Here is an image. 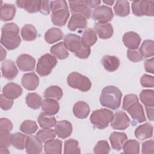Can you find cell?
<instances>
[{
	"instance_id": "cell-9",
	"label": "cell",
	"mask_w": 154,
	"mask_h": 154,
	"mask_svg": "<svg viewBox=\"0 0 154 154\" xmlns=\"http://www.w3.org/2000/svg\"><path fill=\"white\" fill-rule=\"evenodd\" d=\"M132 13L137 16H153L154 14V2L149 0L134 1L132 2Z\"/></svg>"
},
{
	"instance_id": "cell-25",
	"label": "cell",
	"mask_w": 154,
	"mask_h": 154,
	"mask_svg": "<svg viewBox=\"0 0 154 154\" xmlns=\"http://www.w3.org/2000/svg\"><path fill=\"white\" fill-rule=\"evenodd\" d=\"M16 4L19 8H24L27 12L34 13L40 11L41 1L18 0L16 1Z\"/></svg>"
},
{
	"instance_id": "cell-2",
	"label": "cell",
	"mask_w": 154,
	"mask_h": 154,
	"mask_svg": "<svg viewBox=\"0 0 154 154\" xmlns=\"http://www.w3.org/2000/svg\"><path fill=\"white\" fill-rule=\"evenodd\" d=\"M64 43L67 49L81 59L87 58L90 54V46L82 40V37L74 34H67L64 38Z\"/></svg>"
},
{
	"instance_id": "cell-26",
	"label": "cell",
	"mask_w": 154,
	"mask_h": 154,
	"mask_svg": "<svg viewBox=\"0 0 154 154\" xmlns=\"http://www.w3.org/2000/svg\"><path fill=\"white\" fill-rule=\"evenodd\" d=\"M42 111L49 115L54 116L56 114L60 109V105L57 100L52 99H45L42 100Z\"/></svg>"
},
{
	"instance_id": "cell-15",
	"label": "cell",
	"mask_w": 154,
	"mask_h": 154,
	"mask_svg": "<svg viewBox=\"0 0 154 154\" xmlns=\"http://www.w3.org/2000/svg\"><path fill=\"white\" fill-rule=\"evenodd\" d=\"M2 75L8 80L15 78L18 73V70L14 61L11 60H5L1 63Z\"/></svg>"
},
{
	"instance_id": "cell-31",
	"label": "cell",
	"mask_w": 154,
	"mask_h": 154,
	"mask_svg": "<svg viewBox=\"0 0 154 154\" xmlns=\"http://www.w3.org/2000/svg\"><path fill=\"white\" fill-rule=\"evenodd\" d=\"M63 37V33L62 31L55 27L51 28L49 29L45 34V41L49 44L54 43L60 40Z\"/></svg>"
},
{
	"instance_id": "cell-39",
	"label": "cell",
	"mask_w": 154,
	"mask_h": 154,
	"mask_svg": "<svg viewBox=\"0 0 154 154\" xmlns=\"http://www.w3.org/2000/svg\"><path fill=\"white\" fill-rule=\"evenodd\" d=\"M26 103L27 105L34 109L40 108L42 104V97L36 93H29L26 96Z\"/></svg>"
},
{
	"instance_id": "cell-30",
	"label": "cell",
	"mask_w": 154,
	"mask_h": 154,
	"mask_svg": "<svg viewBox=\"0 0 154 154\" xmlns=\"http://www.w3.org/2000/svg\"><path fill=\"white\" fill-rule=\"evenodd\" d=\"M44 150L46 153H61L62 141L58 139H52L45 143Z\"/></svg>"
},
{
	"instance_id": "cell-38",
	"label": "cell",
	"mask_w": 154,
	"mask_h": 154,
	"mask_svg": "<svg viewBox=\"0 0 154 154\" xmlns=\"http://www.w3.org/2000/svg\"><path fill=\"white\" fill-rule=\"evenodd\" d=\"M140 99L145 107H153L154 93L153 90H143L140 94Z\"/></svg>"
},
{
	"instance_id": "cell-10",
	"label": "cell",
	"mask_w": 154,
	"mask_h": 154,
	"mask_svg": "<svg viewBox=\"0 0 154 154\" xmlns=\"http://www.w3.org/2000/svg\"><path fill=\"white\" fill-rule=\"evenodd\" d=\"M93 19L98 23H107L111 21L113 17V12L111 7L100 5L95 8L91 14Z\"/></svg>"
},
{
	"instance_id": "cell-22",
	"label": "cell",
	"mask_w": 154,
	"mask_h": 154,
	"mask_svg": "<svg viewBox=\"0 0 154 154\" xmlns=\"http://www.w3.org/2000/svg\"><path fill=\"white\" fill-rule=\"evenodd\" d=\"M127 139L126 134L120 132H113L109 137L112 148L116 150H120L122 149L123 144Z\"/></svg>"
},
{
	"instance_id": "cell-42",
	"label": "cell",
	"mask_w": 154,
	"mask_h": 154,
	"mask_svg": "<svg viewBox=\"0 0 154 154\" xmlns=\"http://www.w3.org/2000/svg\"><path fill=\"white\" fill-rule=\"evenodd\" d=\"M26 138L27 137L25 135L20 132H16L13 134L11 144L19 150H23L25 147Z\"/></svg>"
},
{
	"instance_id": "cell-18",
	"label": "cell",
	"mask_w": 154,
	"mask_h": 154,
	"mask_svg": "<svg viewBox=\"0 0 154 154\" xmlns=\"http://www.w3.org/2000/svg\"><path fill=\"white\" fill-rule=\"evenodd\" d=\"M22 87L14 82H9L5 85L2 88L3 95L11 100L19 97L22 93Z\"/></svg>"
},
{
	"instance_id": "cell-50",
	"label": "cell",
	"mask_w": 154,
	"mask_h": 154,
	"mask_svg": "<svg viewBox=\"0 0 154 154\" xmlns=\"http://www.w3.org/2000/svg\"><path fill=\"white\" fill-rule=\"evenodd\" d=\"M13 105V100L9 99L5 97L3 94L0 95V106L1 108L7 111L9 110Z\"/></svg>"
},
{
	"instance_id": "cell-6",
	"label": "cell",
	"mask_w": 154,
	"mask_h": 154,
	"mask_svg": "<svg viewBox=\"0 0 154 154\" xmlns=\"http://www.w3.org/2000/svg\"><path fill=\"white\" fill-rule=\"evenodd\" d=\"M112 117L113 112L112 111L106 108H101L93 111L90 120L94 127L99 129H103L108 127Z\"/></svg>"
},
{
	"instance_id": "cell-40",
	"label": "cell",
	"mask_w": 154,
	"mask_h": 154,
	"mask_svg": "<svg viewBox=\"0 0 154 154\" xmlns=\"http://www.w3.org/2000/svg\"><path fill=\"white\" fill-rule=\"evenodd\" d=\"M82 40L88 46H93L97 42V34L94 29L90 28H86L83 31Z\"/></svg>"
},
{
	"instance_id": "cell-41",
	"label": "cell",
	"mask_w": 154,
	"mask_h": 154,
	"mask_svg": "<svg viewBox=\"0 0 154 154\" xmlns=\"http://www.w3.org/2000/svg\"><path fill=\"white\" fill-rule=\"evenodd\" d=\"M122 148L125 153L137 154L140 153V143L135 140H126Z\"/></svg>"
},
{
	"instance_id": "cell-19",
	"label": "cell",
	"mask_w": 154,
	"mask_h": 154,
	"mask_svg": "<svg viewBox=\"0 0 154 154\" xmlns=\"http://www.w3.org/2000/svg\"><path fill=\"white\" fill-rule=\"evenodd\" d=\"M93 28L96 34L102 39H108L113 35V27L109 23L96 22L94 23Z\"/></svg>"
},
{
	"instance_id": "cell-36",
	"label": "cell",
	"mask_w": 154,
	"mask_h": 154,
	"mask_svg": "<svg viewBox=\"0 0 154 154\" xmlns=\"http://www.w3.org/2000/svg\"><path fill=\"white\" fill-rule=\"evenodd\" d=\"M139 52L144 58L153 57L154 54V42L152 40H146L139 48Z\"/></svg>"
},
{
	"instance_id": "cell-46",
	"label": "cell",
	"mask_w": 154,
	"mask_h": 154,
	"mask_svg": "<svg viewBox=\"0 0 154 154\" xmlns=\"http://www.w3.org/2000/svg\"><path fill=\"white\" fill-rule=\"evenodd\" d=\"M110 151V147L105 140H100L94 146L93 152L96 154L108 153Z\"/></svg>"
},
{
	"instance_id": "cell-29",
	"label": "cell",
	"mask_w": 154,
	"mask_h": 154,
	"mask_svg": "<svg viewBox=\"0 0 154 154\" xmlns=\"http://www.w3.org/2000/svg\"><path fill=\"white\" fill-rule=\"evenodd\" d=\"M50 51L55 57L60 60H64L69 55L68 49L64 42H59L53 45L51 48Z\"/></svg>"
},
{
	"instance_id": "cell-23",
	"label": "cell",
	"mask_w": 154,
	"mask_h": 154,
	"mask_svg": "<svg viewBox=\"0 0 154 154\" xmlns=\"http://www.w3.org/2000/svg\"><path fill=\"white\" fill-rule=\"evenodd\" d=\"M153 126L149 123L138 126L135 130V135L140 140H144L153 136Z\"/></svg>"
},
{
	"instance_id": "cell-43",
	"label": "cell",
	"mask_w": 154,
	"mask_h": 154,
	"mask_svg": "<svg viewBox=\"0 0 154 154\" xmlns=\"http://www.w3.org/2000/svg\"><path fill=\"white\" fill-rule=\"evenodd\" d=\"M37 129L38 126L36 123L31 120H26L23 121L20 126V130L22 132L28 135L35 133Z\"/></svg>"
},
{
	"instance_id": "cell-1",
	"label": "cell",
	"mask_w": 154,
	"mask_h": 154,
	"mask_svg": "<svg viewBox=\"0 0 154 154\" xmlns=\"http://www.w3.org/2000/svg\"><path fill=\"white\" fill-rule=\"evenodd\" d=\"M1 43L8 50H13L20 44L19 28L15 23H7L1 28Z\"/></svg>"
},
{
	"instance_id": "cell-55",
	"label": "cell",
	"mask_w": 154,
	"mask_h": 154,
	"mask_svg": "<svg viewBox=\"0 0 154 154\" xmlns=\"http://www.w3.org/2000/svg\"><path fill=\"white\" fill-rule=\"evenodd\" d=\"M146 111L149 120L153 121V107H146Z\"/></svg>"
},
{
	"instance_id": "cell-53",
	"label": "cell",
	"mask_w": 154,
	"mask_h": 154,
	"mask_svg": "<svg viewBox=\"0 0 154 154\" xmlns=\"http://www.w3.org/2000/svg\"><path fill=\"white\" fill-rule=\"evenodd\" d=\"M144 69L147 72L153 74L154 73V59L151 58L150 59L146 60L144 61Z\"/></svg>"
},
{
	"instance_id": "cell-57",
	"label": "cell",
	"mask_w": 154,
	"mask_h": 154,
	"mask_svg": "<svg viewBox=\"0 0 154 154\" xmlns=\"http://www.w3.org/2000/svg\"><path fill=\"white\" fill-rule=\"evenodd\" d=\"M103 2L104 4H106V5H113V4L115 2L114 1H103Z\"/></svg>"
},
{
	"instance_id": "cell-11",
	"label": "cell",
	"mask_w": 154,
	"mask_h": 154,
	"mask_svg": "<svg viewBox=\"0 0 154 154\" xmlns=\"http://www.w3.org/2000/svg\"><path fill=\"white\" fill-rule=\"evenodd\" d=\"M130 119L123 111H117L113 114L111 126L114 129L125 130L130 125Z\"/></svg>"
},
{
	"instance_id": "cell-32",
	"label": "cell",
	"mask_w": 154,
	"mask_h": 154,
	"mask_svg": "<svg viewBox=\"0 0 154 154\" xmlns=\"http://www.w3.org/2000/svg\"><path fill=\"white\" fill-rule=\"evenodd\" d=\"M37 122L40 126L43 129H49L55 126L57 121L56 119L51 115L47 114L44 112H41L38 118Z\"/></svg>"
},
{
	"instance_id": "cell-34",
	"label": "cell",
	"mask_w": 154,
	"mask_h": 154,
	"mask_svg": "<svg viewBox=\"0 0 154 154\" xmlns=\"http://www.w3.org/2000/svg\"><path fill=\"white\" fill-rule=\"evenodd\" d=\"M114 11L116 16L125 17L130 13L129 3L128 1L120 0L116 2L114 6Z\"/></svg>"
},
{
	"instance_id": "cell-47",
	"label": "cell",
	"mask_w": 154,
	"mask_h": 154,
	"mask_svg": "<svg viewBox=\"0 0 154 154\" xmlns=\"http://www.w3.org/2000/svg\"><path fill=\"white\" fill-rule=\"evenodd\" d=\"M140 84L143 87L153 88L154 86V77L147 74H144L140 79Z\"/></svg>"
},
{
	"instance_id": "cell-45",
	"label": "cell",
	"mask_w": 154,
	"mask_h": 154,
	"mask_svg": "<svg viewBox=\"0 0 154 154\" xmlns=\"http://www.w3.org/2000/svg\"><path fill=\"white\" fill-rule=\"evenodd\" d=\"M13 134L8 131L0 130V147L7 148L12 141Z\"/></svg>"
},
{
	"instance_id": "cell-37",
	"label": "cell",
	"mask_w": 154,
	"mask_h": 154,
	"mask_svg": "<svg viewBox=\"0 0 154 154\" xmlns=\"http://www.w3.org/2000/svg\"><path fill=\"white\" fill-rule=\"evenodd\" d=\"M64 154H79L81 153L79 143L75 139H69L64 141Z\"/></svg>"
},
{
	"instance_id": "cell-28",
	"label": "cell",
	"mask_w": 154,
	"mask_h": 154,
	"mask_svg": "<svg viewBox=\"0 0 154 154\" xmlns=\"http://www.w3.org/2000/svg\"><path fill=\"white\" fill-rule=\"evenodd\" d=\"M73 112L76 117L78 119H85L90 112L88 105L84 101H78L75 103L73 107Z\"/></svg>"
},
{
	"instance_id": "cell-56",
	"label": "cell",
	"mask_w": 154,
	"mask_h": 154,
	"mask_svg": "<svg viewBox=\"0 0 154 154\" xmlns=\"http://www.w3.org/2000/svg\"><path fill=\"white\" fill-rule=\"evenodd\" d=\"M1 60L3 61L5 59V57H6L7 52H6V51L4 50L2 46H1Z\"/></svg>"
},
{
	"instance_id": "cell-7",
	"label": "cell",
	"mask_w": 154,
	"mask_h": 154,
	"mask_svg": "<svg viewBox=\"0 0 154 154\" xmlns=\"http://www.w3.org/2000/svg\"><path fill=\"white\" fill-rule=\"evenodd\" d=\"M67 82L70 87L78 89L82 92L88 91L91 87V82L87 76L76 72H73L68 75Z\"/></svg>"
},
{
	"instance_id": "cell-52",
	"label": "cell",
	"mask_w": 154,
	"mask_h": 154,
	"mask_svg": "<svg viewBox=\"0 0 154 154\" xmlns=\"http://www.w3.org/2000/svg\"><path fill=\"white\" fill-rule=\"evenodd\" d=\"M51 10L50 1H41L40 12L45 15L49 14Z\"/></svg>"
},
{
	"instance_id": "cell-35",
	"label": "cell",
	"mask_w": 154,
	"mask_h": 154,
	"mask_svg": "<svg viewBox=\"0 0 154 154\" xmlns=\"http://www.w3.org/2000/svg\"><path fill=\"white\" fill-rule=\"evenodd\" d=\"M63 95L62 89L57 85H51L47 88L43 94V97L46 99H52L59 100Z\"/></svg>"
},
{
	"instance_id": "cell-21",
	"label": "cell",
	"mask_w": 154,
	"mask_h": 154,
	"mask_svg": "<svg viewBox=\"0 0 154 154\" xmlns=\"http://www.w3.org/2000/svg\"><path fill=\"white\" fill-rule=\"evenodd\" d=\"M87 19L79 14H72L67 23V27L71 31H75L77 29H84L87 26Z\"/></svg>"
},
{
	"instance_id": "cell-14",
	"label": "cell",
	"mask_w": 154,
	"mask_h": 154,
	"mask_svg": "<svg viewBox=\"0 0 154 154\" xmlns=\"http://www.w3.org/2000/svg\"><path fill=\"white\" fill-rule=\"evenodd\" d=\"M16 64L19 69L23 72L32 71L35 68V60L32 56L23 54L17 58Z\"/></svg>"
},
{
	"instance_id": "cell-48",
	"label": "cell",
	"mask_w": 154,
	"mask_h": 154,
	"mask_svg": "<svg viewBox=\"0 0 154 154\" xmlns=\"http://www.w3.org/2000/svg\"><path fill=\"white\" fill-rule=\"evenodd\" d=\"M141 152L143 154H153L154 153V144L153 140H147L142 143Z\"/></svg>"
},
{
	"instance_id": "cell-51",
	"label": "cell",
	"mask_w": 154,
	"mask_h": 154,
	"mask_svg": "<svg viewBox=\"0 0 154 154\" xmlns=\"http://www.w3.org/2000/svg\"><path fill=\"white\" fill-rule=\"evenodd\" d=\"M13 129V123L7 118L0 119V130L10 132Z\"/></svg>"
},
{
	"instance_id": "cell-16",
	"label": "cell",
	"mask_w": 154,
	"mask_h": 154,
	"mask_svg": "<svg viewBox=\"0 0 154 154\" xmlns=\"http://www.w3.org/2000/svg\"><path fill=\"white\" fill-rule=\"evenodd\" d=\"M54 131L59 138L65 139L71 135L73 127L71 123L67 120H61L56 123Z\"/></svg>"
},
{
	"instance_id": "cell-49",
	"label": "cell",
	"mask_w": 154,
	"mask_h": 154,
	"mask_svg": "<svg viewBox=\"0 0 154 154\" xmlns=\"http://www.w3.org/2000/svg\"><path fill=\"white\" fill-rule=\"evenodd\" d=\"M127 57L132 62H138L143 60V57L139 52V51L132 49H128L127 51Z\"/></svg>"
},
{
	"instance_id": "cell-33",
	"label": "cell",
	"mask_w": 154,
	"mask_h": 154,
	"mask_svg": "<svg viewBox=\"0 0 154 154\" xmlns=\"http://www.w3.org/2000/svg\"><path fill=\"white\" fill-rule=\"evenodd\" d=\"M20 34L23 40L31 42L34 40L37 35V31L31 24H26L21 29Z\"/></svg>"
},
{
	"instance_id": "cell-4",
	"label": "cell",
	"mask_w": 154,
	"mask_h": 154,
	"mask_svg": "<svg viewBox=\"0 0 154 154\" xmlns=\"http://www.w3.org/2000/svg\"><path fill=\"white\" fill-rule=\"evenodd\" d=\"M122 97V93L119 88L116 86L108 85L102 89L99 101L102 106L116 110L120 106Z\"/></svg>"
},
{
	"instance_id": "cell-5",
	"label": "cell",
	"mask_w": 154,
	"mask_h": 154,
	"mask_svg": "<svg viewBox=\"0 0 154 154\" xmlns=\"http://www.w3.org/2000/svg\"><path fill=\"white\" fill-rule=\"evenodd\" d=\"M51 21L58 26H64L69 17V11L67 3L64 0L51 1Z\"/></svg>"
},
{
	"instance_id": "cell-8",
	"label": "cell",
	"mask_w": 154,
	"mask_h": 154,
	"mask_svg": "<svg viewBox=\"0 0 154 154\" xmlns=\"http://www.w3.org/2000/svg\"><path fill=\"white\" fill-rule=\"evenodd\" d=\"M57 63V58L50 54H45L38 60L36 67L37 73L41 76H46L51 73Z\"/></svg>"
},
{
	"instance_id": "cell-20",
	"label": "cell",
	"mask_w": 154,
	"mask_h": 154,
	"mask_svg": "<svg viewBox=\"0 0 154 154\" xmlns=\"http://www.w3.org/2000/svg\"><path fill=\"white\" fill-rule=\"evenodd\" d=\"M21 83L23 87L28 90H34L39 84V78L34 72L27 73L22 76Z\"/></svg>"
},
{
	"instance_id": "cell-12",
	"label": "cell",
	"mask_w": 154,
	"mask_h": 154,
	"mask_svg": "<svg viewBox=\"0 0 154 154\" xmlns=\"http://www.w3.org/2000/svg\"><path fill=\"white\" fill-rule=\"evenodd\" d=\"M69 7L72 14H79L85 17L87 19L90 18L91 12L85 1H69Z\"/></svg>"
},
{
	"instance_id": "cell-54",
	"label": "cell",
	"mask_w": 154,
	"mask_h": 154,
	"mask_svg": "<svg viewBox=\"0 0 154 154\" xmlns=\"http://www.w3.org/2000/svg\"><path fill=\"white\" fill-rule=\"evenodd\" d=\"M85 2L87 5L90 8H96L99 7L101 3L100 1H97V0H86Z\"/></svg>"
},
{
	"instance_id": "cell-3",
	"label": "cell",
	"mask_w": 154,
	"mask_h": 154,
	"mask_svg": "<svg viewBox=\"0 0 154 154\" xmlns=\"http://www.w3.org/2000/svg\"><path fill=\"white\" fill-rule=\"evenodd\" d=\"M122 108L126 110L131 117L138 123H142L146 120L143 107L139 103L136 94H128L124 97Z\"/></svg>"
},
{
	"instance_id": "cell-24",
	"label": "cell",
	"mask_w": 154,
	"mask_h": 154,
	"mask_svg": "<svg viewBox=\"0 0 154 154\" xmlns=\"http://www.w3.org/2000/svg\"><path fill=\"white\" fill-rule=\"evenodd\" d=\"M101 64L104 69L109 72L116 71L120 66L119 58L114 55H104L101 60Z\"/></svg>"
},
{
	"instance_id": "cell-44",
	"label": "cell",
	"mask_w": 154,
	"mask_h": 154,
	"mask_svg": "<svg viewBox=\"0 0 154 154\" xmlns=\"http://www.w3.org/2000/svg\"><path fill=\"white\" fill-rule=\"evenodd\" d=\"M55 135L56 134L55 131L51 128L40 129L36 134V136L43 143L54 139L55 137Z\"/></svg>"
},
{
	"instance_id": "cell-13",
	"label": "cell",
	"mask_w": 154,
	"mask_h": 154,
	"mask_svg": "<svg viewBox=\"0 0 154 154\" xmlns=\"http://www.w3.org/2000/svg\"><path fill=\"white\" fill-rule=\"evenodd\" d=\"M25 149L26 152L29 154H38L42 152V141L34 135L28 136L25 141Z\"/></svg>"
},
{
	"instance_id": "cell-17",
	"label": "cell",
	"mask_w": 154,
	"mask_h": 154,
	"mask_svg": "<svg viewBox=\"0 0 154 154\" xmlns=\"http://www.w3.org/2000/svg\"><path fill=\"white\" fill-rule=\"evenodd\" d=\"M141 41L140 36L137 32L133 31L127 32L123 35V42L125 46L129 48V49H137Z\"/></svg>"
},
{
	"instance_id": "cell-27",
	"label": "cell",
	"mask_w": 154,
	"mask_h": 154,
	"mask_svg": "<svg viewBox=\"0 0 154 154\" xmlns=\"http://www.w3.org/2000/svg\"><path fill=\"white\" fill-rule=\"evenodd\" d=\"M16 8L14 5L5 3L1 5V20L7 22L13 19L15 16Z\"/></svg>"
}]
</instances>
